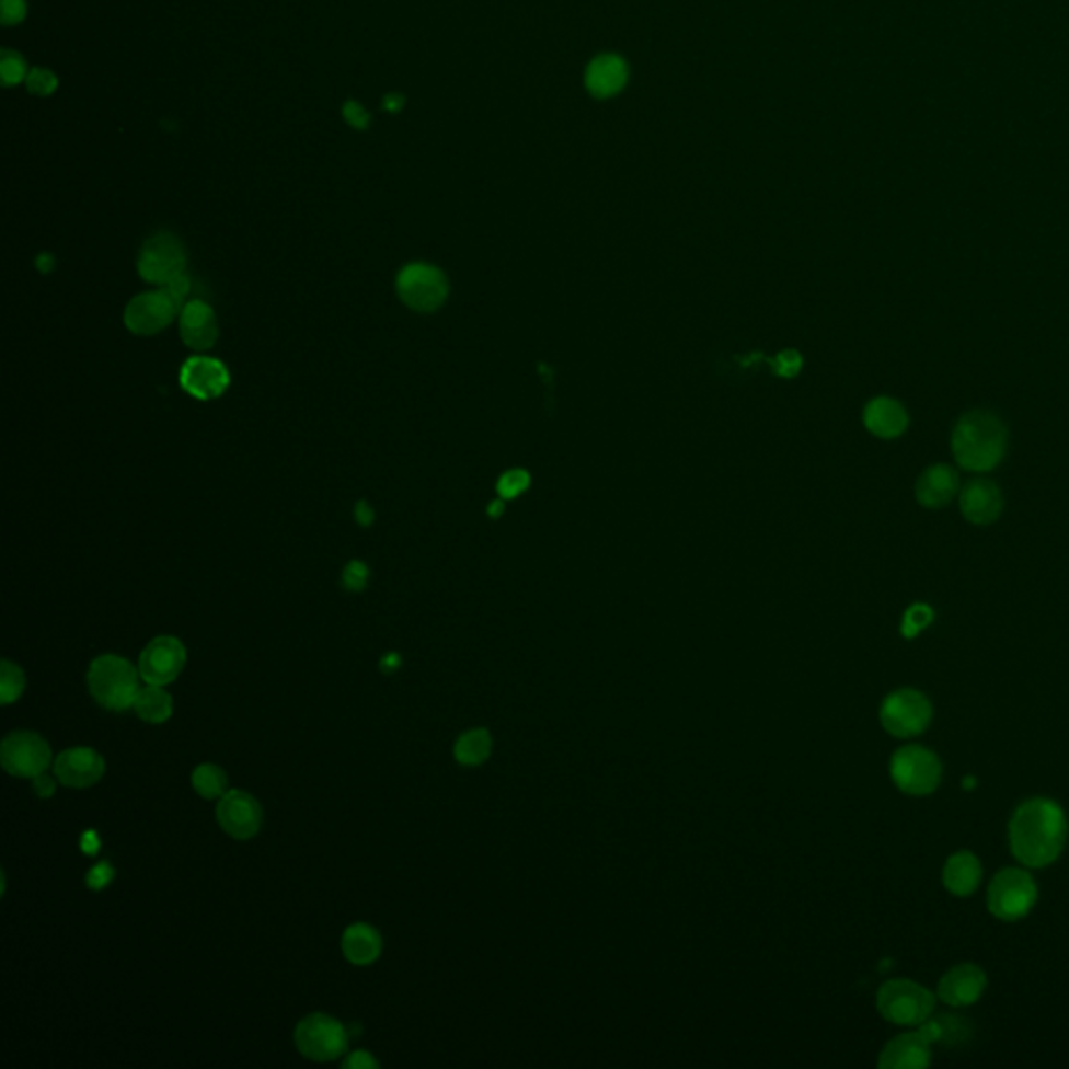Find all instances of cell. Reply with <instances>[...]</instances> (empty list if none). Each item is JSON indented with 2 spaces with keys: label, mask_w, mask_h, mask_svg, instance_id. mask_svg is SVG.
I'll return each instance as SVG.
<instances>
[{
  "label": "cell",
  "mask_w": 1069,
  "mask_h": 1069,
  "mask_svg": "<svg viewBox=\"0 0 1069 1069\" xmlns=\"http://www.w3.org/2000/svg\"><path fill=\"white\" fill-rule=\"evenodd\" d=\"M1068 834V817L1057 802L1030 798L1009 821V847L1024 867H1048L1061 857Z\"/></svg>",
  "instance_id": "1"
},
{
  "label": "cell",
  "mask_w": 1069,
  "mask_h": 1069,
  "mask_svg": "<svg viewBox=\"0 0 1069 1069\" xmlns=\"http://www.w3.org/2000/svg\"><path fill=\"white\" fill-rule=\"evenodd\" d=\"M1009 433L1001 418L986 410H972L958 418L951 435V451L958 467L969 472H990L1001 464Z\"/></svg>",
  "instance_id": "2"
},
{
  "label": "cell",
  "mask_w": 1069,
  "mask_h": 1069,
  "mask_svg": "<svg viewBox=\"0 0 1069 1069\" xmlns=\"http://www.w3.org/2000/svg\"><path fill=\"white\" fill-rule=\"evenodd\" d=\"M92 698L107 711L133 709L138 696V673L130 660L105 654L92 660L89 668Z\"/></svg>",
  "instance_id": "3"
},
{
  "label": "cell",
  "mask_w": 1069,
  "mask_h": 1069,
  "mask_svg": "<svg viewBox=\"0 0 1069 1069\" xmlns=\"http://www.w3.org/2000/svg\"><path fill=\"white\" fill-rule=\"evenodd\" d=\"M875 1002L886 1022L921 1025L934 1015L935 995L913 980H890L877 990Z\"/></svg>",
  "instance_id": "4"
},
{
  "label": "cell",
  "mask_w": 1069,
  "mask_h": 1069,
  "mask_svg": "<svg viewBox=\"0 0 1069 1069\" xmlns=\"http://www.w3.org/2000/svg\"><path fill=\"white\" fill-rule=\"evenodd\" d=\"M1038 900V886L1034 877L1020 867L999 871L986 894L988 911L1001 921H1018L1034 909Z\"/></svg>",
  "instance_id": "5"
},
{
  "label": "cell",
  "mask_w": 1069,
  "mask_h": 1069,
  "mask_svg": "<svg viewBox=\"0 0 1069 1069\" xmlns=\"http://www.w3.org/2000/svg\"><path fill=\"white\" fill-rule=\"evenodd\" d=\"M894 785L909 796H928L942 781V762L923 746H905L890 760Z\"/></svg>",
  "instance_id": "6"
},
{
  "label": "cell",
  "mask_w": 1069,
  "mask_h": 1069,
  "mask_svg": "<svg viewBox=\"0 0 1069 1069\" xmlns=\"http://www.w3.org/2000/svg\"><path fill=\"white\" fill-rule=\"evenodd\" d=\"M932 716L934 709L928 696L911 688L892 691L890 696L884 698L880 709L882 727L900 739L923 734L930 727Z\"/></svg>",
  "instance_id": "7"
},
{
  "label": "cell",
  "mask_w": 1069,
  "mask_h": 1069,
  "mask_svg": "<svg viewBox=\"0 0 1069 1069\" xmlns=\"http://www.w3.org/2000/svg\"><path fill=\"white\" fill-rule=\"evenodd\" d=\"M295 1045L312 1061H334L347 1053L349 1034L331 1015L312 1013L295 1027Z\"/></svg>",
  "instance_id": "8"
},
{
  "label": "cell",
  "mask_w": 1069,
  "mask_h": 1069,
  "mask_svg": "<svg viewBox=\"0 0 1069 1069\" xmlns=\"http://www.w3.org/2000/svg\"><path fill=\"white\" fill-rule=\"evenodd\" d=\"M186 251L179 239L170 232H159L151 237L138 255V274L145 283L157 285L159 289L172 285L184 274Z\"/></svg>",
  "instance_id": "9"
},
{
  "label": "cell",
  "mask_w": 1069,
  "mask_h": 1069,
  "mask_svg": "<svg viewBox=\"0 0 1069 1069\" xmlns=\"http://www.w3.org/2000/svg\"><path fill=\"white\" fill-rule=\"evenodd\" d=\"M398 295L414 312H435L447 299V278L439 267L428 264H410L398 276Z\"/></svg>",
  "instance_id": "10"
},
{
  "label": "cell",
  "mask_w": 1069,
  "mask_h": 1069,
  "mask_svg": "<svg viewBox=\"0 0 1069 1069\" xmlns=\"http://www.w3.org/2000/svg\"><path fill=\"white\" fill-rule=\"evenodd\" d=\"M53 750L45 737L32 732L9 734L0 744L2 769L13 778H36L50 765Z\"/></svg>",
  "instance_id": "11"
},
{
  "label": "cell",
  "mask_w": 1069,
  "mask_h": 1069,
  "mask_svg": "<svg viewBox=\"0 0 1069 1069\" xmlns=\"http://www.w3.org/2000/svg\"><path fill=\"white\" fill-rule=\"evenodd\" d=\"M179 301L168 289L149 290L136 295L133 301L126 306L124 322L128 331L140 336H151L161 333L165 326L174 322V318L180 315Z\"/></svg>",
  "instance_id": "12"
},
{
  "label": "cell",
  "mask_w": 1069,
  "mask_h": 1069,
  "mask_svg": "<svg viewBox=\"0 0 1069 1069\" xmlns=\"http://www.w3.org/2000/svg\"><path fill=\"white\" fill-rule=\"evenodd\" d=\"M186 665V647L179 637L161 635L149 642L140 654L138 670L145 683L168 686L172 683Z\"/></svg>",
  "instance_id": "13"
},
{
  "label": "cell",
  "mask_w": 1069,
  "mask_h": 1069,
  "mask_svg": "<svg viewBox=\"0 0 1069 1069\" xmlns=\"http://www.w3.org/2000/svg\"><path fill=\"white\" fill-rule=\"evenodd\" d=\"M216 817L223 831L234 840L255 838L264 824L262 804L255 796L241 790H230L223 794L218 802Z\"/></svg>",
  "instance_id": "14"
},
{
  "label": "cell",
  "mask_w": 1069,
  "mask_h": 1069,
  "mask_svg": "<svg viewBox=\"0 0 1069 1069\" xmlns=\"http://www.w3.org/2000/svg\"><path fill=\"white\" fill-rule=\"evenodd\" d=\"M180 384L195 400H216L228 389L230 372L216 357L195 356L182 366Z\"/></svg>",
  "instance_id": "15"
},
{
  "label": "cell",
  "mask_w": 1069,
  "mask_h": 1069,
  "mask_svg": "<svg viewBox=\"0 0 1069 1069\" xmlns=\"http://www.w3.org/2000/svg\"><path fill=\"white\" fill-rule=\"evenodd\" d=\"M1002 493L999 485L986 476L972 479L958 491V508L967 522L976 527H988L1001 518Z\"/></svg>",
  "instance_id": "16"
},
{
  "label": "cell",
  "mask_w": 1069,
  "mask_h": 1069,
  "mask_svg": "<svg viewBox=\"0 0 1069 1069\" xmlns=\"http://www.w3.org/2000/svg\"><path fill=\"white\" fill-rule=\"evenodd\" d=\"M988 978L980 965L961 963L951 967L938 981V999L949 1007H969L980 1001Z\"/></svg>",
  "instance_id": "17"
},
{
  "label": "cell",
  "mask_w": 1069,
  "mask_h": 1069,
  "mask_svg": "<svg viewBox=\"0 0 1069 1069\" xmlns=\"http://www.w3.org/2000/svg\"><path fill=\"white\" fill-rule=\"evenodd\" d=\"M55 775L67 788H90L105 775V760L87 746L69 748L55 758Z\"/></svg>",
  "instance_id": "18"
},
{
  "label": "cell",
  "mask_w": 1069,
  "mask_h": 1069,
  "mask_svg": "<svg viewBox=\"0 0 1069 1069\" xmlns=\"http://www.w3.org/2000/svg\"><path fill=\"white\" fill-rule=\"evenodd\" d=\"M961 491L958 472L949 464L926 468L915 483V499L928 510L946 508Z\"/></svg>",
  "instance_id": "19"
},
{
  "label": "cell",
  "mask_w": 1069,
  "mask_h": 1069,
  "mask_svg": "<svg viewBox=\"0 0 1069 1069\" xmlns=\"http://www.w3.org/2000/svg\"><path fill=\"white\" fill-rule=\"evenodd\" d=\"M627 80H629L627 61L621 55L614 53L598 55L585 69V89L598 101L612 99L619 92H623Z\"/></svg>",
  "instance_id": "20"
},
{
  "label": "cell",
  "mask_w": 1069,
  "mask_h": 1069,
  "mask_svg": "<svg viewBox=\"0 0 1069 1069\" xmlns=\"http://www.w3.org/2000/svg\"><path fill=\"white\" fill-rule=\"evenodd\" d=\"M180 336L186 347L195 352H207L218 341V318L214 310L200 301H188L180 310Z\"/></svg>",
  "instance_id": "21"
},
{
  "label": "cell",
  "mask_w": 1069,
  "mask_h": 1069,
  "mask_svg": "<svg viewBox=\"0 0 1069 1069\" xmlns=\"http://www.w3.org/2000/svg\"><path fill=\"white\" fill-rule=\"evenodd\" d=\"M932 1061V1045L921 1032H909L892 1038L880 1053V1068L923 1069Z\"/></svg>",
  "instance_id": "22"
},
{
  "label": "cell",
  "mask_w": 1069,
  "mask_h": 1069,
  "mask_svg": "<svg viewBox=\"0 0 1069 1069\" xmlns=\"http://www.w3.org/2000/svg\"><path fill=\"white\" fill-rule=\"evenodd\" d=\"M863 423L869 433L880 439H896L909 426V414L900 401L892 398H875L869 401L863 412Z\"/></svg>",
  "instance_id": "23"
},
{
  "label": "cell",
  "mask_w": 1069,
  "mask_h": 1069,
  "mask_svg": "<svg viewBox=\"0 0 1069 1069\" xmlns=\"http://www.w3.org/2000/svg\"><path fill=\"white\" fill-rule=\"evenodd\" d=\"M981 873L980 859L969 850H958L944 863L942 884L955 896H969L980 888Z\"/></svg>",
  "instance_id": "24"
},
{
  "label": "cell",
  "mask_w": 1069,
  "mask_h": 1069,
  "mask_svg": "<svg viewBox=\"0 0 1069 1069\" xmlns=\"http://www.w3.org/2000/svg\"><path fill=\"white\" fill-rule=\"evenodd\" d=\"M341 946H343V955L349 963L370 965L379 958L382 938L372 926L356 923V926L345 930Z\"/></svg>",
  "instance_id": "25"
},
{
  "label": "cell",
  "mask_w": 1069,
  "mask_h": 1069,
  "mask_svg": "<svg viewBox=\"0 0 1069 1069\" xmlns=\"http://www.w3.org/2000/svg\"><path fill=\"white\" fill-rule=\"evenodd\" d=\"M919 1032L928 1038L932 1047H958L972 1038L974 1027L961 1015H938L919 1025Z\"/></svg>",
  "instance_id": "26"
},
{
  "label": "cell",
  "mask_w": 1069,
  "mask_h": 1069,
  "mask_svg": "<svg viewBox=\"0 0 1069 1069\" xmlns=\"http://www.w3.org/2000/svg\"><path fill=\"white\" fill-rule=\"evenodd\" d=\"M134 711L145 721V723H165L174 713V698L163 690L161 686H149L138 691Z\"/></svg>",
  "instance_id": "27"
},
{
  "label": "cell",
  "mask_w": 1069,
  "mask_h": 1069,
  "mask_svg": "<svg viewBox=\"0 0 1069 1069\" xmlns=\"http://www.w3.org/2000/svg\"><path fill=\"white\" fill-rule=\"evenodd\" d=\"M491 735L487 729H470L467 734L460 735L456 746H453V757L464 765V767H476L485 762L491 755Z\"/></svg>",
  "instance_id": "28"
},
{
  "label": "cell",
  "mask_w": 1069,
  "mask_h": 1069,
  "mask_svg": "<svg viewBox=\"0 0 1069 1069\" xmlns=\"http://www.w3.org/2000/svg\"><path fill=\"white\" fill-rule=\"evenodd\" d=\"M193 788L199 796L207 798V801L222 798L226 794V788H228V775L223 773L222 767L205 762L193 771Z\"/></svg>",
  "instance_id": "29"
},
{
  "label": "cell",
  "mask_w": 1069,
  "mask_h": 1069,
  "mask_svg": "<svg viewBox=\"0 0 1069 1069\" xmlns=\"http://www.w3.org/2000/svg\"><path fill=\"white\" fill-rule=\"evenodd\" d=\"M25 690V675L22 668L11 660L0 663V702L4 706L13 704Z\"/></svg>",
  "instance_id": "30"
},
{
  "label": "cell",
  "mask_w": 1069,
  "mask_h": 1069,
  "mask_svg": "<svg viewBox=\"0 0 1069 1069\" xmlns=\"http://www.w3.org/2000/svg\"><path fill=\"white\" fill-rule=\"evenodd\" d=\"M934 621V610L928 606V604H913L907 612H905V619H903V624H900V631L905 637H915L917 633H921L928 624Z\"/></svg>",
  "instance_id": "31"
},
{
  "label": "cell",
  "mask_w": 1069,
  "mask_h": 1069,
  "mask_svg": "<svg viewBox=\"0 0 1069 1069\" xmlns=\"http://www.w3.org/2000/svg\"><path fill=\"white\" fill-rule=\"evenodd\" d=\"M529 485H531V476H529V472H525V470L516 468V470H510V472L502 474V479H499V483H497V493H499L502 497H506V499H514V497H518L522 491L529 490Z\"/></svg>",
  "instance_id": "32"
},
{
  "label": "cell",
  "mask_w": 1069,
  "mask_h": 1069,
  "mask_svg": "<svg viewBox=\"0 0 1069 1069\" xmlns=\"http://www.w3.org/2000/svg\"><path fill=\"white\" fill-rule=\"evenodd\" d=\"M0 76H2L4 87L20 84L23 78H25V64H23L22 57L15 55V53H11V50H2Z\"/></svg>",
  "instance_id": "33"
},
{
  "label": "cell",
  "mask_w": 1069,
  "mask_h": 1069,
  "mask_svg": "<svg viewBox=\"0 0 1069 1069\" xmlns=\"http://www.w3.org/2000/svg\"><path fill=\"white\" fill-rule=\"evenodd\" d=\"M773 368L775 372L783 377V379H794L802 368V357L798 352L794 349H785L781 352L780 356L773 359Z\"/></svg>",
  "instance_id": "34"
},
{
  "label": "cell",
  "mask_w": 1069,
  "mask_h": 1069,
  "mask_svg": "<svg viewBox=\"0 0 1069 1069\" xmlns=\"http://www.w3.org/2000/svg\"><path fill=\"white\" fill-rule=\"evenodd\" d=\"M115 877V869L110 861H101L90 869L87 875V886L90 890H105Z\"/></svg>",
  "instance_id": "35"
},
{
  "label": "cell",
  "mask_w": 1069,
  "mask_h": 1069,
  "mask_svg": "<svg viewBox=\"0 0 1069 1069\" xmlns=\"http://www.w3.org/2000/svg\"><path fill=\"white\" fill-rule=\"evenodd\" d=\"M27 89L34 94H41V96H46L50 94L53 90L57 89V78L46 71V69H34L32 73H27Z\"/></svg>",
  "instance_id": "36"
},
{
  "label": "cell",
  "mask_w": 1069,
  "mask_h": 1069,
  "mask_svg": "<svg viewBox=\"0 0 1069 1069\" xmlns=\"http://www.w3.org/2000/svg\"><path fill=\"white\" fill-rule=\"evenodd\" d=\"M343 583L352 591H361L366 587V583H368V568H366V564H361V562L347 564V568L343 573Z\"/></svg>",
  "instance_id": "37"
},
{
  "label": "cell",
  "mask_w": 1069,
  "mask_h": 1069,
  "mask_svg": "<svg viewBox=\"0 0 1069 1069\" xmlns=\"http://www.w3.org/2000/svg\"><path fill=\"white\" fill-rule=\"evenodd\" d=\"M2 4V23L4 25H13V23H20L25 15V2L23 0H0Z\"/></svg>",
  "instance_id": "38"
},
{
  "label": "cell",
  "mask_w": 1069,
  "mask_h": 1069,
  "mask_svg": "<svg viewBox=\"0 0 1069 1069\" xmlns=\"http://www.w3.org/2000/svg\"><path fill=\"white\" fill-rule=\"evenodd\" d=\"M343 1068L345 1069H377L379 1068V1061L368 1053V1050H356L352 1053L345 1061H343Z\"/></svg>",
  "instance_id": "39"
},
{
  "label": "cell",
  "mask_w": 1069,
  "mask_h": 1069,
  "mask_svg": "<svg viewBox=\"0 0 1069 1069\" xmlns=\"http://www.w3.org/2000/svg\"><path fill=\"white\" fill-rule=\"evenodd\" d=\"M343 115H345L347 124H352L354 128H359V130H361V128H366V126H368V113H366V110H364L359 103H356V101H349V103L345 105Z\"/></svg>",
  "instance_id": "40"
},
{
  "label": "cell",
  "mask_w": 1069,
  "mask_h": 1069,
  "mask_svg": "<svg viewBox=\"0 0 1069 1069\" xmlns=\"http://www.w3.org/2000/svg\"><path fill=\"white\" fill-rule=\"evenodd\" d=\"M55 790H57L55 780H53V778H50L46 771L45 773H41V775H36V778H34V792H36L41 798H48V796H53V794H55Z\"/></svg>",
  "instance_id": "41"
},
{
  "label": "cell",
  "mask_w": 1069,
  "mask_h": 1069,
  "mask_svg": "<svg viewBox=\"0 0 1069 1069\" xmlns=\"http://www.w3.org/2000/svg\"><path fill=\"white\" fill-rule=\"evenodd\" d=\"M80 847H82V850H84L87 854H96V852H99V848H101V838H99L94 831H87V834H82V842H80Z\"/></svg>",
  "instance_id": "42"
},
{
  "label": "cell",
  "mask_w": 1069,
  "mask_h": 1069,
  "mask_svg": "<svg viewBox=\"0 0 1069 1069\" xmlns=\"http://www.w3.org/2000/svg\"><path fill=\"white\" fill-rule=\"evenodd\" d=\"M384 107L389 112H400L401 107H403V96L401 94H389V96H384Z\"/></svg>",
  "instance_id": "43"
},
{
  "label": "cell",
  "mask_w": 1069,
  "mask_h": 1069,
  "mask_svg": "<svg viewBox=\"0 0 1069 1069\" xmlns=\"http://www.w3.org/2000/svg\"><path fill=\"white\" fill-rule=\"evenodd\" d=\"M400 665L401 658L398 656V654H389V656H384V658H382V663H380V667H382V670H387V673L395 670V668L400 667Z\"/></svg>",
  "instance_id": "44"
},
{
  "label": "cell",
  "mask_w": 1069,
  "mask_h": 1069,
  "mask_svg": "<svg viewBox=\"0 0 1069 1069\" xmlns=\"http://www.w3.org/2000/svg\"><path fill=\"white\" fill-rule=\"evenodd\" d=\"M357 518H359V522H361V525H370V522H372V510H370V506L359 504V506H357Z\"/></svg>",
  "instance_id": "45"
},
{
  "label": "cell",
  "mask_w": 1069,
  "mask_h": 1069,
  "mask_svg": "<svg viewBox=\"0 0 1069 1069\" xmlns=\"http://www.w3.org/2000/svg\"><path fill=\"white\" fill-rule=\"evenodd\" d=\"M504 513V504L502 502H493L490 506V516H499Z\"/></svg>",
  "instance_id": "46"
}]
</instances>
